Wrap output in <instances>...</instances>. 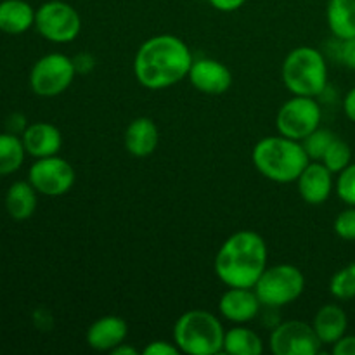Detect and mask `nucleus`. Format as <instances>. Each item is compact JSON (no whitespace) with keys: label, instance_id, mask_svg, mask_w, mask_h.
<instances>
[{"label":"nucleus","instance_id":"obj_34","mask_svg":"<svg viewBox=\"0 0 355 355\" xmlns=\"http://www.w3.org/2000/svg\"><path fill=\"white\" fill-rule=\"evenodd\" d=\"M343 111H345L347 118L355 123V85L347 92L345 101H343Z\"/></svg>","mask_w":355,"mask_h":355},{"label":"nucleus","instance_id":"obj_30","mask_svg":"<svg viewBox=\"0 0 355 355\" xmlns=\"http://www.w3.org/2000/svg\"><path fill=\"white\" fill-rule=\"evenodd\" d=\"M338 59L347 66V68L355 71V38L340 40Z\"/></svg>","mask_w":355,"mask_h":355},{"label":"nucleus","instance_id":"obj_18","mask_svg":"<svg viewBox=\"0 0 355 355\" xmlns=\"http://www.w3.org/2000/svg\"><path fill=\"white\" fill-rule=\"evenodd\" d=\"M312 328L322 345H335L342 336L347 335L349 318L340 305L326 304L315 312L312 319Z\"/></svg>","mask_w":355,"mask_h":355},{"label":"nucleus","instance_id":"obj_1","mask_svg":"<svg viewBox=\"0 0 355 355\" xmlns=\"http://www.w3.org/2000/svg\"><path fill=\"white\" fill-rule=\"evenodd\" d=\"M193 61V52L182 38L155 35L135 52L134 75L144 89L163 90L187 78Z\"/></svg>","mask_w":355,"mask_h":355},{"label":"nucleus","instance_id":"obj_13","mask_svg":"<svg viewBox=\"0 0 355 355\" xmlns=\"http://www.w3.org/2000/svg\"><path fill=\"white\" fill-rule=\"evenodd\" d=\"M253 288H227L218 300V312L232 324H246L259 318L262 309Z\"/></svg>","mask_w":355,"mask_h":355},{"label":"nucleus","instance_id":"obj_22","mask_svg":"<svg viewBox=\"0 0 355 355\" xmlns=\"http://www.w3.org/2000/svg\"><path fill=\"white\" fill-rule=\"evenodd\" d=\"M222 352L229 355H260L263 352V342L253 329L236 324L225 331Z\"/></svg>","mask_w":355,"mask_h":355},{"label":"nucleus","instance_id":"obj_29","mask_svg":"<svg viewBox=\"0 0 355 355\" xmlns=\"http://www.w3.org/2000/svg\"><path fill=\"white\" fill-rule=\"evenodd\" d=\"M179 347L173 342H163V340H155L149 342L148 345L142 349V355H177L179 354Z\"/></svg>","mask_w":355,"mask_h":355},{"label":"nucleus","instance_id":"obj_8","mask_svg":"<svg viewBox=\"0 0 355 355\" xmlns=\"http://www.w3.org/2000/svg\"><path fill=\"white\" fill-rule=\"evenodd\" d=\"M322 111L315 97L291 96L277 110L276 128L281 135L293 141H304L321 127Z\"/></svg>","mask_w":355,"mask_h":355},{"label":"nucleus","instance_id":"obj_24","mask_svg":"<svg viewBox=\"0 0 355 355\" xmlns=\"http://www.w3.org/2000/svg\"><path fill=\"white\" fill-rule=\"evenodd\" d=\"M329 293L336 300L349 302L355 298V262L342 267L333 274L329 281Z\"/></svg>","mask_w":355,"mask_h":355},{"label":"nucleus","instance_id":"obj_14","mask_svg":"<svg viewBox=\"0 0 355 355\" xmlns=\"http://www.w3.org/2000/svg\"><path fill=\"white\" fill-rule=\"evenodd\" d=\"M333 175L335 173L322 162L309 163L297 179L298 194L302 196V200L309 205H314V207L326 203L331 196L333 189H335Z\"/></svg>","mask_w":355,"mask_h":355},{"label":"nucleus","instance_id":"obj_28","mask_svg":"<svg viewBox=\"0 0 355 355\" xmlns=\"http://www.w3.org/2000/svg\"><path fill=\"white\" fill-rule=\"evenodd\" d=\"M333 229L343 241H355V207L340 211L333 222Z\"/></svg>","mask_w":355,"mask_h":355},{"label":"nucleus","instance_id":"obj_31","mask_svg":"<svg viewBox=\"0 0 355 355\" xmlns=\"http://www.w3.org/2000/svg\"><path fill=\"white\" fill-rule=\"evenodd\" d=\"M331 352L335 355H355V335H345L331 345Z\"/></svg>","mask_w":355,"mask_h":355},{"label":"nucleus","instance_id":"obj_35","mask_svg":"<svg viewBox=\"0 0 355 355\" xmlns=\"http://www.w3.org/2000/svg\"><path fill=\"white\" fill-rule=\"evenodd\" d=\"M110 354H113V355H137V349H134V347H128L127 342H123L121 345H118L116 349L111 350Z\"/></svg>","mask_w":355,"mask_h":355},{"label":"nucleus","instance_id":"obj_19","mask_svg":"<svg viewBox=\"0 0 355 355\" xmlns=\"http://www.w3.org/2000/svg\"><path fill=\"white\" fill-rule=\"evenodd\" d=\"M33 7L26 0L0 2V31L7 35H21L35 26Z\"/></svg>","mask_w":355,"mask_h":355},{"label":"nucleus","instance_id":"obj_12","mask_svg":"<svg viewBox=\"0 0 355 355\" xmlns=\"http://www.w3.org/2000/svg\"><path fill=\"white\" fill-rule=\"evenodd\" d=\"M191 85L207 96H222L232 87V73L222 61L210 58L194 59L189 69Z\"/></svg>","mask_w":355,"mask_h":355},{"label":"nucleus","instance_id":"obj_21","mask_svg":"<svg viewBox=\"0 0 355 355\" xmlns=\"http://www.w3.org/2000/svg\"><path fill=\"white\" fill-rule=\"evenodd\" d=\"M37 189L24 180H17L6 194V210L17 222L28 220L37 210Z\"/></svg>","mask_w":355,"mask_h":355},{"label":"nucleus","instance_id":"obj_26","mask_svg":"<svg viewBox=\"0 0 355 355\" xmlns=\"http://www.w3.org/2000/svg\"><path fill=\"white\" fill-rule=\"evenodd\" d=\"M335 137L336 135L333 134L331 130H328V128H321V127H319L318 130L312 132L311 135H307V137L302 141V146H304L309 159H311V162H321L326 149H328L329 144L335 141Z\"/></svg>","mask_w":355,"mask_h":355},{"label":"nucleus","instance_id":"obj_25","mask_svg":"<svg viewBox=\"0 0 355 355\" xmlns=\"http://www.w3.org/2000/svg\"><path fill=\"white\" fill-rule=\"evenodd\" d=\"M333 173L338 175L343 168L352 163V149H350L349 142H345L343 139L335 137V141L329 144V148L326 149L324 156L321 159Z\"/></svg>","mask_w":355,"mask_h":355},{"label":"nucleus","instance_id":"obj_27","mask_svg":"<svg viewBox=\"0 0 355 355\" xmlns=\"http://www.w3.org/2000/svg\"><path fill=\"white\" fill-rule=\"evenodd\" d=\"M335 191L347 207H355V162L338 173Z\"/></svg>","mask_w":355,"mask_h":355},{"label":"nucleus","instance_id":"obj_4","mask_svg":"<svg viewBox=\"0 0 355 355\" xmlns=\"http://www.w3.org/2000/svg\"><path fill=\"white\" fill-rule=\"evenodd\" d=\"M173 343L187 355H215L224 349L225 329L210 311L193 309L180 315L173 326Z\"/></svg>","mask_w":355,"mask_h":355},{"label":"nucleus","instance_id":"obj_6","mask_svg":"<svg viewBox=\"0 0 355 355\" xmlns=\"http://www.w3.org/2000/svg\"><path fill=\"white\" fill-rule=\"evenodd\" d=\"M253 290L259 295L263 307H286L304 295L305 276L297 266L279 263V266L267 267Z\"/></svg>","mask_w":355,"mask_h":355},{"label":"nucleus","instance_id":"obj_9","mask_svg":"<svg viewBox=\"0 0 355 355\" xmlns=\"http://www.w3.org/2000/svg\"><path fill=\"white\" fill-rule=\"evenodd\" d=\"M76 76L75 62L61 52L44 55L33 64L30 73V87L37 96L55 97L71 87Z\"/></svg>","mask_w":355,"mask_h":355},{"label":"nucleus","instance_id":"obj_5","mask_svg":"<svg viewBox=\"0 0 355 355\" xmlns=\"http://www.w3.org/2000/svg\"><path fill=\"white\" fill-rule=\"evenodd\" d=\"M283 83L293 96L318 97L328 87V62L321 51L302 45L288 52L281 68Z\"/></svg>","mask_w":355,"mask_h":355},{"label":"nucleus","instance_id":"obj_3","mask_svg":"<svg viewBox=\"0 0 355 355\" xmlns=\"http://www.w3.org/2000/svg\"><path fill=\"white\" fill-rule=\"evenodd\" d=\"M252 159L266 179L277 184L297 182L305 166L311 163L300 141L281 134L260 139L253 148Z\"/></svg>","mask_w":355,"mask_h":355},{"label":"nucleus","instance_id":"obj_23","mask_svg":"<svg viewBox=\"0 0 355 355\" xmlns=\"http://www.w3.org/2000/svg\"><path fill=\"white\" fill-rule=\"evenodd\" d=\"M26 149L16 134H0V177L14 173L23 165Z\"/></svg>","mask_w":355,"mask_h":355},{"label":"nucleus","instance_id":"obj_16","mask_svg":"<svg viewBox=\"0 0 355 355\" xmlns=\"http://www.w3.org/2000/svg\"><path fill=\"white\" fill-rule=\"evenodd\" d=\"M26 155L33 158H47V156H55L62 148V135L55 125L47 123V121H37L24 128L21 134Z\"/></svg>","mask_w":355,"mask_h":355},{"label":"nucleus","instance_id":"obj_11","mask_svg":"<svg viewBox=\"0 0 355 355\" xmlns=\"http://www.w3.org/2000/svg\"><path fill=\"white\" fill-rule=\"evenodd\" d=\"M321 349L312 324L304 321H284L270 333L269 350L274 355H315Z\"/></svg>","mask_w":355,"mask_h":355},{"label":"nucleus","instance_id":"obj_7","mask_svg":"<svg viewBox=\"0 0 355 355\" xmlns=\"http://www.w3.org/2000/svg\"><path fill=\"white\" fill-rule=\"evenodd\" d=\"M35 28L52 44H69L82 31V17L69 3L51 0L42 3L35 12Z\"/></svg>","mask_w":355,"mask_h":355},{"label":"nucleus","instance_id":"obj_17","mask_svg":"<svg viewBox=\"0 0 355 355\" xmlns=\"http://www.w3.org/2000/svg\"><path fill=\"white\" fill-rule=\"evenodd\" d=\"M159 142V132L155 121L148 116H139L127 125L123 134V144L135 158H148L156 151Z\"/></svg>","mask_w":355,"mask_h":355},{"label":"nucleus","instance_id":"obj_10","mask_svg":"<svg viewBox=\"0 0 355 355\" xmlns=\"http://www.w3.org/2000/svg\"><path fill=\"white\" fill-rule=\"evenodd\" d=\"M75 179V168L69 165V162L58 155L38 158L30 166V173H28V180L37 189V193L51 198L69 193Z\"/></svg>","mask_w":355,"mask_h":355},{"label":"nucleus","instance_id":"obj_33","mask_svg":"<svg viewBox=\"0 0 355 355\" xmlns=\"http://www.w3.org/2000/svg\"><path fill=\"white\" fill-rule=\"evenodd\" d=\"M73 62H75L76 73H82V75H87V73H90L96 68V61H94L90 54L76 55V58H73Z\"/></svg>","mask_w":355,"mask_h":355},{"label":"nucleus","instance_id":"obj_15","mask_svg":"<svg viewBox=\"0 0 355 355\" xmlns=\"http://www.w3.org/2000/svg\"><path fill=\"white\" fill-rule=\"evenodd\" d=\"M128 326L118 315H103L87 329V345L97 352H111L127 340Z\"/></svg>","mask_w":355,"mask_h":355},{"label":"nucleus","instance_id":"obj_2","mask_svg":"<svg viewBox=\"0 0 355 355\" xmlns=\"http://www.w3.org/2000/svg\"><path fill=\"white\" fill-rule=\"evenodd\" d=\"M266 239L255 231L234 232L215 255V276L227 288H253L267 269Z\"/></svg>","mask_w":355,"mask_h":355},{"label":"nucleus","instance_id":"obj_32","mask_svg":"<svg viewBox=\"0 0 355 355\" xmlns=\"http://www.w3.org/2000/svg\"><path fill=\"white\" fill-rule=\"evenodd\" d=\"M208 2L214 9L220 10V12H234L245 6L246 0H208Z\"/></svg>","mask_w":355,"mask_h":355},{"label":"nucleus","instance_id":"obj_20","mask_svg":"<svg viewBox=\"0 0 355 355\" xmlns=\"http://www.w3.org/2000/svg\"><path fill=\"white\" fill-rule=\"evenodd\" d=\"M326 21L336 40L355 38V0H328Z\"/></svg>","mask_w":355,"mask_h":355}]
</instances>
